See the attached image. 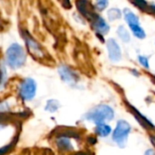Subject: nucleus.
<instances>
[{
	"mask_svg": "<svg viewBox=\"0 0 155 155\" xmlns=\"http://www.w3.org/2000/svg\"><path fill=\"white\" fill-rule=\"evenodd\" d=\"M26 60V54L24 48L18 44L11 45L5 53L6 64L13 69L22 67Z\"/></svg>",
	"mask_w": 155,
	"mask_h": 155,
	"instance_id": "1",
	"label": "nucleus"
},
{
	"mask_svg": "<svg viewBox=\"0 0 155 155\" xmlns=\"http://www.w3.org/2000/svg\"><path fill=\"white\" fill-rule=\"evenodd\" d=\"M114 112L112 107L107 104H99L85 114V119L94 124L105 123L113 120Z\"/></svg>",
	"mask_w": 155,
	"mask_h": 155,
	"instance_id": "2",
	"label": "nucleus"
},
{
	"mask_svg": "<svg viewBox=\"0 0 155 155\" xmlns=\"http://www.w3.org/2000/svg\"><path fill=\"white\" fill-rule=\"evenodd\" d=\"M131 131L130 124L124 120H119L113 134V140L122 148L124 147L128 135Z\"/></svg>",
	"mask_w": 155,
	"mask_h": 155,
	"instance_id": "3",
	"label": "nucleus"
},
{
	"mask_svg": "<svg viewBox=\"0 0 155 155\" xmlns=\"http://www.w3.org/2000/svg\"><path fill=\"white\" fill-rule=\"evenodd\" d=\"M124 17H125V21L128 23L131 30L134 33V35L140 39L144 38L145 37V32L140 26L139 18L137 17V15H134L130 9H125L124 10Z\"/></svg>",
	"mask_w": 155,
	"mask_h": 155,
	"instance_id": "4",
	"label": "nucleus"
},
{
	"mask_svg": "<svg viewBox=\"0 0 155 155\" xmlns=\"http://www.w3.org/2000/svg\"><path fill=\"white\" fill-rule=\"evenodd\" d=\"M36 93V84L31 78H25L20 84L19 94L23 100L30 101L32 100Z\"/></svg>",
	"mask_w": 155,
	"mask_h": 155,
	"instance_id": "5",
	"label": "nucleus"
},
{
	"mask_svg": "<svg viewBox=\"0 0 155 155\" xmlns=\"http://www.w3.org/2000/svg\"><path fill=\"white\" fill-rule=\"evenodd\" d=\"M24 39L27 45V49L29 51V53L35 57V58H41L44 56V53L42 48L40 47V45L34 40V38L26 32L24 33L23 35Z\"/></svg>",
	"mask_w": 155,
	"mask_h": 155,
	"instance_id": "6",
	"label": "nucleus"
},
{
	"mask_svg": "<svg viewBox=\"0 0 155 155\" xmlns=\"http://www.w3.org/2000/svg\"><path fill=\"white\" fill-rule=\"evenodd\" d=\"M58 72H59V74L64 82H65L69 84H74L78 82L79 77H78L77 74L70 67H68L66 65H61L58 68Z\"/></svg>",
	"mask_w": 155,
	"mask_h": 155,
	"instance_id": "7",
	"label": "nucleus"
},
{
	"mask_svg": "<svg viewBox=\"0 0 155 155\" xmlns=\"http://www.w3.org/2000/svg\"><path fill=\"white\" fill-rule=\"evenodd\" d=\"M76 6L78 11L89 21L93 18V16L96 14L94 12V6L89 0H77Z\"/></svg>",
	"mask_w": 155,
	"mask_h": 155,
	"instance_id": "8",
	"label": "nucleus"
},
{
	"mask_svg": "<svg viewBox=\"0 0 155 155\" xmlns=\"http://www.w3.org/2000/svg\"><path fill=\"white\" fill-rule=\"evenodd\" d=\"M93 26V28L98 33V34H101V35H106L108 32H109V25L108 24L106 23V21L101 17L99 15L95 14L93 18L89 21Z\"/></svg>",
	"mask_w": 155,
	"mask_h": 155,
	"instance_id": "9",
	"label": "nucleus"
},
{
	"mask_svg": "<svg viewBox=\"0 0 155 155\" xmlns=\"http://www.w3.org/2000/svg\"><path fill=\"white\" fill-rule=\"evenodd\" d=\"M107 49H108V54L109 58L114 62H118L122 58V51L118 45V43L111 38L107 41Z\"/></svg>",
	"mask_w": 155,
	"mask_h": 155,
	"instance_id": "10",
	"label": "nucleus"
},
{
	"mask_svg": "<svg viewBox=\"0 0 155 155\" xmlns=\"http://www.w3.org/2000/svg\"><path fill=\"white\" fill-rule=\"evenodd\" d=\"M56 144H57V147L62 151H72L73 150V145L71 143V141L65 135H62L61 137H59L56 141Z\"/></svg>",
	"mask_w": 155,
	"mask_h": 155,
	"instance_id": "11",
	"label": "nucleus"
},
{
	"mask_svg": "<svg viewBox=\"0 0 155 155\" xmlns=\"http://www.w3.org/2000/svg\"><path fill=\"white\" fill-rule=\"evenodd\" d=\"M95 131H96V134L99 136L106 137V136H108L111 134L112 129H111V127L108 124H105L104 123H101V124H97Z\"/></svg>",
	"mask_w": 155,
	"mask_h": 155,
	"instance_id": "12",
	"label": "nucleus"
},
{
	"mask_svg": "<svg viewBox=\"0 0 155 155\" xmlns=\"http://www.w3.org/2000/svg\"><path fill=\"white\" fill-rule=\"evenodd\" d=\"M133 114H134L135 118L139 121V123H140L143 127H145V128H147V129H153V128H154L153 124H151V123H150L146 118H144L142 114H140L138 113V111H135V110L134 109V110H133Z\"/></svg>",
	"mask_w": 155,
	"mask_h": 155,
	"instance_id": "13",
	"label": "nucleus"
},
{
	"mask_svg": "<svg viewBox=\"0 0 155 155\" xmlns=\"http://www.w3.org/2000/svg\"><path fill=\"white\" fill-rule=\"evenodd\" d=\"M134 5H135L137 8H139L142 11L149 13L150 11V5L145 0H129Z\"/></svg>",
	"mask_w": 155,
	"mask_h": 155,
	"instance_id": "14",
	"label": "nucleus"
},
{
	"mask_svg": "<svg viewBox=\"0 0 155 155\" xmlns=\"http://www.w3.org/2000/svg\"><path fill=\"white\" fill-rule=\"evenodd\" d=\"M117 35H119V37L122 39V41L124 42H129L131 37H130V35L128 33V31L126 30V28L124 26V25H121L118 27L117 29Z\"/></svg>",
	"mask_w": 155,
	"mask_h": 155,
	"instance_id": "15",
	"label": "nucleus"
},
{
	"mask_svg": "<svg viewBox=\"0 0 155 155\" xmlns=\"http://www.w3.org/2000/svg\"><path fill=\"white\" fill-rule=\"evenodd\" d=\"M107 15L109 20L111 21H114L117 19H120L122 16V12L120 11V9L118 8H111L110 10H108L107 12Z\"/></svg>",
	"mask_w": 155,
	"mask_h": 155,
	"instance_id": "16",
	"label": "nucleus"
},
{
	"mask_svg": "<svg viewBox=\"0 0 155 155\" xmlns=\"http://www.w3.org/2000/svg\"><path fill=\"white\" fill-rule=\"evenodd\" d=\"M59 107H60L59 102L56 101V100L52 99V100H49L47 102V104L45 106V110L50 112V113H54V112H56L59 109Z\"/></svg>",
	"mask_w": 155,
	"mask_h": 155,
	"instance_id": "17",
	"label": "nucleus"
},
{
	"mask_svg": "<svg viewBox=\"0 0 155 155\" xmlns=\"http://www.w3.org/2000/svg\"><path fill=\"white\" fill-rule=\"evenodd\" d=\"M108 5V0H96V7L99 10L106 8Z\"/></svg>",
	"mask_w": 155,
	"mask_h": 155,
	"instance_id": "18",
	"label": "nucleus"
},
{
	"mask_svg": "<svg viewBox=\"0 0 155 155\" xmlns=\"http://www.w3.org/2000/svg\"><path fill=\"white\" fill-rule=\"evenodd\" d=\"M138 59H139V62H140V64H141L142 65H143L145 68H149V67H150V64H149V60H148V58H147V57H145V56H143V55H140V56L138 57Z\"/></svg>",
	"mask_w": 155,
	"mask_h": 155,
	"instance_id": "19",
	"label": "nucleus"
},
{
	"mask_svg": "<svg viewBox=\"0 0 155 155\" xmlns=\"http://www.w3.org/2000/svg\"><path fill=\"white\" fill-rule=\"evenodd\" d=\"M61 2V4L66 7V8H70L71 7V4H70V0H59Z\"/></svg>",
	"mask_w": 155,
	"mask_h": 155,
	"instance_id": "20",
	"label": "nucleus"
},
{
	"mask_svg": "<svg viewBox=\"0 0 155 155\" xmlns=\"http://www.w3.org/2000/svg\"><path fill=\"white\" fill-rule=\"evenodd\" d=\"M145 153H146V154H153V153H154V152H153V151H152V150H150V151H147Z\"/></svg>",
	"mask_w": 155,
	"mask_h": 155,
	"instance_id": "21",
	"label": "nucleus"
},
{
	"mask_svg": "<svg viewBox=\"0 0 155 155\" xmlns=\"http://www.w3.org/2000/svg\"><path fill=\"white\" fill-rule=\"evenodd\" d=\"M151 140H152V143H153V145L155 146V136H152L151 137Z\"/></svg>",
	"mask_w": 155,
	"mask_h": 155,
	"instance_id": "22",
	"label": "nucleus"
}]
</instances>
